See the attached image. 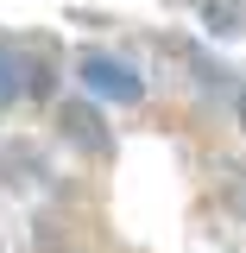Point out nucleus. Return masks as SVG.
Wrapping results in <instances>:
<instances>
[{
	"mask_svg": "<svg viewBox=\"0 0 246 253\" xmlns=\"http://www.w3.org/2000/svg\"><path fill=\"white\" fill-rule=\"evenodd\" d=\"M82 89L89 95H101V101H145V76L133 70V63H120V57H101V51H82Z\"/></svg>",
	"mask_w": 246,
	"mask_h": 253,
	"instance_id": "obj_1",
	"label": "nucleus"
},
{
	"mask_svg": "<svg viewBox=\"0 0 246 253\" xmlns=\"http://www.w3.org/2000/svg\"><path fill=\"white\" fill-rule=\"evenodd\" d=\"M38 95L44 89V70H38V63H26V51H19V44H0V108H6V101H19V95Z\"/></svg>",
	"mask_w": 246,
	"mask_h": 253,
	"instance_id": "obj_2",
	"label": "nucleus"
},
{
	"mask_svg": "<svg viewBox=\"0 0 246 253\" xmlns=\"http://www.w3.org/2000/svg\"><path fill=\"white\" fill-rule=\"evenodd\" d=\"M202 26L209 32H246V0H202Z\"/></svg>",
	"mask_w": 246,
	"mask_h": 253,
	"instance_id": "obj_3",
	"label": "nucleus"
},
{
	"mask_svg": "<svg viewBox=\"0 0 246 253\" xmlns=\"http://www.w3.org/2000/svg\"><path fill=\"white\" fill-rule=\"evenodd\" d=\"M63 126H70V139H76V146H89V152H101V146H107V133L95 126L89 108H63Z\"/></svg>",
	"mask_w": 246,
	"mask_h": 253,
	"instance_id": "obj_4",
	"label": "nucleus"
},
{
	"mask_svg": "<svg viewBox=\"0 0 246 253\" xmlns=\"http://www.w3.org/2000/svg\"><path fill=\"white\" fill-rule=\"evenodd\" d=\"M240 126H246V89H240Z\"/></svg>",
	"mask_w": 246,
	"mask_h": 253,
	"instance_id": "obj_5",
	"label": "nucleus"
}]
</instances>
